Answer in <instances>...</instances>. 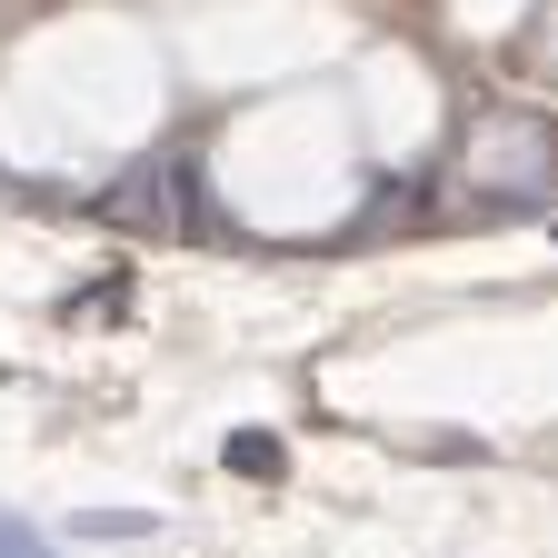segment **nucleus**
<instances>
[{
	"instance_id": "nucleus-1",
	"label": "nucleus",
	"mask_w": 558,
	"mask_h": 558,
	"mask_svg": "<svg viewBox=\"0 0 558 558\" xmlns=\"http://www.w3.org/2000/svg\"><path fill=\"white\" fill-rule=\"evenodd\" d=\"M110 220H150V230H170V220H190V160H140L110 199Z\"/></svg>"
},
{
	"instance_id": "nucleus-2",
	"label": "nucleus",
	"mask_w": 558,
	"mask_h": 558,
	"mask_svg": "<svg viewBox=\"0 0 558 558\" xmlns=\"http://www.w3.org/2000/svg\"><path fill=\"white\" fill-rule=\"evenodd\" d=\"M230 469H250V478H279V439H269V429H240V439H230Z\"/></svg>"
},
{
	"instance_id": "nucleus-3",
	"label": "nucleus",
	"mask_w": 558,
	"mask_h": 558,
	"mask_svg": "<svg viewBox=\"0 0 558 558\" xmlns=\"http://www.w3.org/2000/svg\"><path fill=\"white\" fill-rule=\"evenodd\" d=\"M0 558H50V538H40L31 519H11V509H0Z\"/></svg>"
},
{
	"instance_id": "nucleus-4",
	"label": "nucleus",
	"mask_w": 558,
	"mask_h": 558,
	"mask_svg": "<svg viewBox=\"0 0 558 558\" xmlns=\"http://www.w3.org/2000/svg\"><path fill=\"white\" fill-rule=\"evenodd\" d=\"M90 538H140V529H150V519H130V509H100V519H81Z\"/></svg>"
}]
</instances>
